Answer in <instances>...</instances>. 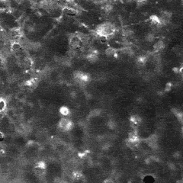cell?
<instances>
[{
    "mask_svg": "<svg viewBox=\"0 0 183 183\" xmlns=\"http://www.w3.org/2000/svg\"><path fill=\"white\" fill-rule=\"evenodd\" d=\"M81 40L79 37H73L70 40V46L73 49H77L80 47Z\"/></svg>",
    "mask_w": 183,
    "mask_h": 183,
    "instance_id": "1",
    "label": "cell"
},
{
    "mask_svg": "<svg viewBox=\"0 0 183 183\" xmlns=\"http://www.w3.org/2000/svg\"><path fill=\"white\" fill-rule=\"evenodd\" d=\"M87 58L89 62H91V63H96V61L98 60V56L96 53H92L91 54H89V56H88Z\"/></svg>",
    "mask_w": 183,
    "mask_h": 183,
    "instance_id": "2",
    "label": "cell"
},
{
    "mask_svg": "<svg viewBox=\"0 0 183 183\" xmlns=\"http://www.w3.org/2000/svg\"><path fill=\"white\" fill-rule=\"evenodd\" d=\"M105 53L108 56H114L116 54V50L115 49L112 48V47H108V49H106L105 50Z\"/></svg>",
    "mask_w": 183,
    "mask_h": 183,
    "instance_id": "3",
    "label": "cell"
},
{
    "mask_svg": "<svg viewBox=\"0 0 183 183\" xmlns=\"http://www.w3.org/2000/svg\"><path fill=\"white\" fill-rule=\"evenodd\" d=\"M163 47H164V44H163V41H158V42L156 43L155 45H154V49H155L156 50H161Z\"/></svg>",
    "mask_w": 183,
    "mask_h": 183,
    "instance_id": "4",
    "label": "cell"
},
{
    "mask_svg": "<svg viewBox=\"0 0 183 183\" xmlns=\"http://www.w3.org/2000/svg\"><path fill=\"white\" fill-rule=\"evenodd\" d=\"M64 11L66 12V14H68V15H73L76 14V12L74 11V10L73 9V8H65V10H64Z\"/></svg>",
    "mask_w": 183,
    "mask_h": 183,
    "instance_id": "5",
    "label": "cell"
},
{
    "mask_svg": "<svg viewBox=\"0 0 183 183\" xmlns=\"http://www.w3.org/2000/svg\"><path fill=\"white\" fill-rule=\"evenodd\" d=\"M154 35H152V34H149L147 36V38H146V40H147V41H149V42H151V41H154Z\"/></svg>",
    "mask_w": 183,
    "mask_h": 183,
    "instance_id": "6",
    "label": "cell"
},
{
    "mask_svg": "<svg viewBox=\"0 0 183 183\" xmlns=\"http://www.w3.org/2000/svg\"><path fill=\"white\" fill-rule=\"evenodd\" d=\"M60 112L63 115H66L68 114V112H69V111H68V109L66 108H62L60 109Z\"/></svg>",
    "mask_w": 183,
    "mask_h": 183,
    "instance_id": "7",
    "label": "cell"
},
{
    "mask_svg": "<svg viewBox=\"0 0 183 183\" xmlns=\"http://www.w3.org/2000/svg\"><path fill=\"white\" fill-rule=\"evenodd\" d=\"M112 8H113V7H112V5H109V4H108V5H106L105 6V10L106 12H111V10H112Z\"/></svg>",
    "mask_w": 183,
    "mask_h": 183,
    "instance_id": "8",
    "label": "cell"
},
{
    "mask_svg": "<svg viewBox=\"0 0 183 183\" xmlns=\"http://www.w3.org/2000/svg\"><path fill=\"white\" fill-rule=\"evenodd\" d=\"M12 48L14 49L15 50H18L20 49V45H19L18 43H15V44L12 45Z\"/></svg>",
    "mask_w": 183,
    "mask_h": 183,
    "instance_id": "9",
    "label": "cell"
},
{
    "mask_svg": "<svg viewBox=\"0 0 183 183\" xmlns=\"http://www.w3.org/2000/svg\"><path fill=\"white\" fill-rule=\"evenodd\" d=\"M171 88H172V84H171V83H168V84L166 85V89H165V90H166V91H169L171 89Z\"/></svg>",
    "mask_w": 183,
    "mask_h": 183,
    "instance_id": "10",
    "label": "cell"
},
{
    "mask_svg": "<svg viewBox=\"0 0 183 183\" xmlns=\"http://www.w3.org/2000/svg\"><path fill=\"white\" fill-rule=\"evenodd\" d=\"M146 1H147V0H137V2L139 4H143L144 2H145Z\"/></svg>",
    "mask_w": 183,
    "mask_h": 183,
    "instance_id": "11",
    "label": "cell"
},
{
    "mask_svg": "<svg viewBox=\"0 0 183 183\" xmlns=\"http://www.w3.org/2000/svg\"><path fill=\"white\" fill-rule=\"evenodd\" d=\"M4 139V137H3V135H2V134H1L0 133V141H2V140Z\"/></svg>",
    "mask_w": 183,
    "mask_h": 183,
    "instance_id": "12",
    "label": "cell"
},
{
    "mask_svg": "<svg viewBox=\"0 0 183 183\" xmlns=\"http://www.w3.org/2000/svg\"><path fill=\"white\" fill-rule=\"evenodd\" d=\"M58 2H67V0H57Z\"/></svg>",
    "mask_w": 183,
    "mask_h": 183,
    "instance_id": "13",
    "label": "cell"
},
{
    "mask_svg": "<svg viewBox=\"0 0 183 183\" xmlns=\"http://www.w3.org/2000/svg\"><path fill=\"white\" fill-rule=\"evenodd\" d=\"M0 1H6V0H0Z\"/></svg>",
    "mask_w": 183,
    "mask_h": 183,
    "instance_id": "14",
    "label": "cell"
}]
</instances>
